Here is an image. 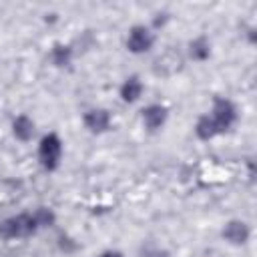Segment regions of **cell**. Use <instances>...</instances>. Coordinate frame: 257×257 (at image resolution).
<instances>
[{"instance_id": "6da1fadb", "label": "cell", "mask_w": 257, "mask_h": 257, "mask_svg": "<svg viewBox=\"0 0 257 257\" xmlns=\"http://www.w3.org/2000/svg\"><path fill=\"white\" fill-rule=\"evenodd\" d=\"M237 120V108L235 104L225 98V96H217L213 100V108L209 114H203L197 124H195V133L201 141H211L217 135L229 131Z\"/></svg>"}, {"instance_id": "7a4b0ae2", "label": "cell", "mask_w": 257, "mask_h": 257, "mask_svg": "<svg viewBox=\"0 0 257 257\" xmlns=\"http://www.w3.org/2000/svg\"><path fill=\"white\" fill-rule=\"evenodd\" d=\"M40 229L36 215L34 213H20L14 217H8L0 223V239L10 241V239H26L34 235Z\"/></svg>"}, {"instance_id": "3957f363", "label": "cell", "mask_w": 257, "mask_h": 257, "mask_svg": "<svg viewBox=\"0 0 257 257\" xmlns=\"http://www.w3.org/2000/svg\"><path fill=\"white\" fill-rule=\"evenodd\" d=\"M62 159V141L56 133H48L38 143V161L46 171H56Z\"/></svg>"}, {"instance_id": "277c9868", "label": "cell", "mask_w": 257, "mask_h": 257, "mask_svg": "<svg viewBox=\"0 0 257 257\" xmlns=\"http://www.w3.org/2000/svg\"><path fill=\"white\" fill-rule=\"evenodd\" d=\"M155 44V36L153 32L143 26V24H137L128 30V36H126V48L133 52V54H143L147 50H151Z\"/></svg>"}, {"instance_id": "5b68a950", "label": "cell", "mask_w": 257, "mask_h": 257, "mask_svg": "<svg viewBox=\"0 0 257 257\" xmlns=\"http://www.w3.org/2000/svg\"><path fill=\"white\" fill-rule=\"evenodd\" d=\"M221 235H223V239L229 241L231 245H245V243L249 241V237H251V229H249V225H247L245 221H241V219H231V221L225 223Z\"/></svg>"}, {"instance_id": "8992f818", "label": "cell", "mask_w": 257, "mask_h": 257, "mask_svg": "<svg viewBox=\"0 0 257 257\" xmlns=\"http://www.w3.org/2000/svg\"><path fill=\"white\" fill-rule=\"evenodd\" d=\"M84 126L90 133H106L110 128V112L106 108H92L84 114Z\"/></svg>"}, {"instance_id": "52a82bcc", "label": "cell", "mask_w": 257, "mask_h": 257, "mask_svg": "<svg viewBox=\"0 0 257 257\" xmlns=\"http://www.w3.org/2000/svg\"><path fill=\"white\" fill-rule=\"evenodd\" d=\"M143 124L149 128V131H159L165 122H167V116H169V110L167 106L163 104H149L147 108H143Z\"/></svg>"}, {"instance_id": "ba28073f", "label": "cell", "mask_w": 257, "mask_h": 257, "mask_svg": "<svg viewBox=\"0 0 257 257\" xmlns=\"http://www.w3.org/2000/svg\"><path fill=\"white\" fill-rule=\"evenodd\" d=\"M12 135H14L18 141H22V143L30 141L32 135H34V120H32L28 114H18V116L12 120Z\"/></svg>"}, {"instance_id": "9c48e42d", "label": "cell", "mask_w": 257, "mask_h": 257, "mask_svg": "<svg viewBox=\"0 0 257 257\" xmlns=\"http://www.w3.org/2000/svg\"><path fill=\"white\" fill-rule=\"evenodd\" d=\"M143 88L145 86H143L139 76H128L120 86V98L124 102H137L141 98V94H143Z\"/></svg>"}, {"instance_id": "30bf717a", "label": "cell", "mask_w": 257, "mask_h": 257, "mask_svg": "<svg viewBox=\"0 0 257 257\" xmlns=\"http://www.w3.org/2000/svg\"><path fill=\"white\" fill-rule=\"evenodd\" d=\"M189 54H191L193 60H199V62L207 60L211 56V44H209V40L205 36H199V38L191 40L189 42Z\"/></svg>"}, {"instance_id": "8fae6325", "label": "cell", "mask_w": 257, "mask_h": 257, "mask_svg": "<svg viewBox=\"0 0 257 257\" xmlns=\"http://www.w3.org/2000/svg\"><path fill=\"white\" fill-rule=\"evenodd\" d=\"M50 58H52V62H54L56 66L64 68V66H68L70 60H72V48H70L68 44L56 42V44L52 46V50H50Z\"/></svg>"}, {"instance_id": "7c38bea8", "label": "cell", "mask_w": 257, "mask_h": 257, "mask_svg": "<svg viewBox=\"0 0 257 257\" xmlns=\"http://www.w3.org/2000/svg\"><path fill=\"white\" fill-rule=\"evenodd\" d=\"M34 215H36V221H38L40 229H42V227H50V225H54V221H56L54 211L48 209V207H38V209L34 211Z\"/></svg>"}, {"instance_id": "4fadbf2b", "label": "cell", "mask_w": 257, "mask_h": 257, "mask_svg": "<svg viewBox=\"0 0 257 257\" xmlns=\"http://www.w3.org/2000/svg\"><path fill=\"white\" fill-rule=\"evenodd\" d=\"M143 257H171V253L165 249H147Z\"/></svg>"}, {"instance_id": "5bb4252c", "label": "cell", "mask_w": 257, "mask_h": 257, "mask_svg": "<svg viewBox=\"0 0 257 257\" xmlns=\"http://www.w3.org/2000/svg\"><path fill=\"white\" fill-rule=\"evenodd\" d=\"M98 257H124L120 251H116V249H106V251H102Z\"/></svg>"}]
</instances>
